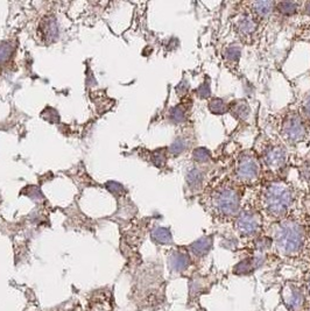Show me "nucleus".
<instances>
[{"instance_id":"5","label":"nucleus","mask_w":310,"mask_h":311,"mask_svg":"<svg viewBox=\"0 0 310 311\" xmlns=\"http://www.w3.org/2000/svg\"><path fill=\"white\" fill-rule=\"evenodd\" d=\"M279 139L284 145L296 146L308 138L310 127L300 111L292 108L282 112L278 122Z\"/></svg>"},{"instance_id":"28","label":"nucleus","mask_w":310,"mask_h":311,"mask_svg":"<svg viewBox=\"0 0 310 311\" xmlns=\"http://www.w3.org/2000/svg\"><path fill=\"white\" fill-rule=\"evenodd\" d=\"M196 96L200 97V99H206V98L210 97V84L208 80L200 84V87H197V90L195 91Z\"/></svg>"},{"instance_id":"4","label":"nucleus","mask_w":310,"mask_h":311,"mask_svg":"<svg viewBox=\"0 0 310 311\" xmlns=\"http://www.w3.org/2000/svg\"><path fill=\"white\" fill-rule=\"evenodd\" d=\"M265 173L256 150L248 149L236 157L231 177L242 187H254L262 180Z\"/></svg>"},{"instance_id":"14","label":"nucleus","mask_w":310,"mask_h":311,"mask_svg":"<svg viewBox=\"0 0 310 311\" xmlns=\"http://www.w3.org/2000/svg\"><path fill=\"white\" fill-rule=\"evenodd\" d=\"M228 112L236 119H238V120L245 121L248 118L251 108H250L248 101L244 99H239L232 101V103H228Z\"/></svg>"},{"instance_id":"15","label":"nucleus","mask_w":310,"mask_h":311,"mask_svg":"<svg viewBox=\"0 0 310 311\" xmlns=\"http://www.w3.org/2000/svg\"><path fill=\"white\" fill-rule=\"evenodd\" d=\"M284 302H286L290 310L298 311L301 310L302 306H304V297L300 290L292 287V288L286 290V293H284Z\"/></svg>"},{"instance_id":"27","label":"nucleus","mask_w":310,"mask_h":311,"mask_svg":"<svg viewBox=\"0 0 310 311\" xmlns=\"http://www.w3.org/2000/svg\"><path fill=\"white\" fill-rule=\"evenodd\" d=\"M254 259H248V260L242 261L237 267H234V272H237L238 274H244V273H250L254 268Z\"/></svg>"},{"instance_id":"24","label":"nucleus","mask_w":310,"mask_h":311,"mask_svg":"<svg viewBox=\"0 0 310 311\" xmlns=\"http://www.w3.org/2000/svg\"><path fill=\"white\" fill-rule=\"evenodd\" d=\"M192 159L196 163L203 164L209 162L211 160V153L210 150H208L206 148H203V147H200V148H196L192 152Z\"/></svg>"},{"instance_id":"11","label":"nucleus","mask_w":310,"mask_h":311,"mask_svg":"<svg viewBox=\"0 0 310 311\" xmlns=\"http://www.w3.org/2000/svg\"><path fill=\"white\" fill-rule=\"evenodd\" d=\"M274 8H276L274 1H254L250 3L248 12L254 17L256 22L262 24L264 20H266L270 15Z\"/></svg>"},{"instance_id":"2","label":"nucleus","mask_w":310,"mask_h":311,"mask_svg":"<svg viewBox=\"0 0 310 311\" xmlns=\"http://www.w3.org/2000/svg\"><path fill=\"white\" fill-rule=\"evenodd\" d=\"M244 192L245 187L236 182L231 175L214 177L204 189L200 203L218 220H234L242 208Z\"/></svg>"},{"instance_id":"25","label":"nucleus","mask_w":310,"mask_h":311,"mask_svg":"<svg viewBox=\"0 0 310 311\" xmlns=\"http://www.w3.org/2000/svg\"><path fill=\"white\" fill-rule=\"evenodd\" d=\"M152 161L156 167L158 168L164 167L166 161H167V152H166V148L154 150L152 153Z\"/></svg>"},{"instance_id":"20","label":"nucleus","mask_w":310,"mask_h":311,"mask_svg":"<svg viewBox=\"0 0 310 311\" xmlns=\"http://www.w3.org/2000/svg\"><path fill=\"white\" fill-rule=\"evenodd\" d=\"M152 239L156 244L161 245H169L172 244V238L170 230L166 229V227H156L152 231Z\"/></svg>"},{"instance_id":"13","label":"nucleus","mask_w":310,"mask_h":311,"mask_svg":"<svg viewBox=\"0 0 310 311\" xmlns=\"http://www.w3.org/2000/svg\"><path fill=\"white\" fill-rule=\"evenodd\" d=\"M190 107H192V100H186L178 106L172 107L169 112V119L174 124H183L186 121L189 115Z\"/></svg>"},{"instance_id":"1","label":"nucleus","mask_w":310,"mask_h":311,"mask_svg":"<svg viewBox=\"0 0 310 311\" xmlns=\"http://www.w3.org/2000/svg\"><path fill=\"white\" fill-rule=\"evenodd\" d=\"M268 174L270 177L265 173L262 180L254 185V196L248 204L262 213L264 218L279 222L293 211L298 196L292 182Z\"/></svg>"},{"instance_id":"22","label":"nucleus","mask_w":310,"mask_h":311,"mask_svg":"<svg viewBox=\"0 0 310 311\" xmlns=\"http://www.w3.org/2000/svg\"><path fill=\"white\" fill-rule=\"evenodd\" d=\"M190 146H192V141L189 140V136H181V138H178L172 143V146L169 147V152L172 155H178V154L186 152Z\"/></svg>"},{"instance_id":"31","label":"nucleus","mask_w":310,"mask_h":311,"mask_svg":"<svg viewBox=\"0 0 310 311\" xmlns=\"http://www.w3.org/2000/svg\"><path fill=\"white\" fill-rule=\"evenodd\" d=\"M304 12L308 14V15L310 16V2H306L304 3Z\"/></svg>"},{"instance_id":"12","label":"nucleus","mask_w":310,"mask_h":311,"mask_svg":"<svg viewBox=\"0 0 310 311\" xmlns=\"http://www.w3.org/2000/svg\"><path fill=\"white\" fill-rule=\"evenodd\" d=\"M204 178H206L204 170L200 167L198 168L195 167V168H192V169H190L188 171V174H186V184H188L190 190L197 192L203 188Z\"/></svg>"},{"instance_id":"7","label":"nucleus","mask_w":310,"mask_h":311,"mask_svg":"<svg viewBox=\"0 0 310 311\" xmlns=\"http://www.w3.org/2000/svg\"><path fill=\"white\" fill-rule=\"evenodd\" d=\"M264 217L250 204H244L234 218V229L242 237L256 236L262 229Z\"/></svg>"},{"instance_id":"18","label":"nucleus","mask_w":310,"mask_h":311,"mask_svg":"<svg viewBox=\"0 0 310 311\" xmlns=\"http://www.w3.org/2000/svg\"><path fill=\"white\" fill-rule=\"evenodd\" d=\"M211 247H212V238L211 237H203L190 245V250L197 257L206 255L211 250Z\"/></svg>"},{"instance_id":"17","label":"nucleus","mask_w":310,"mask_h":311,"mask_svg":"<svg viewBox=\"0 0 310 311\" xmlns=\"http://www.w3.org/2000/svg\"><path fill=\"white\" fill-rule=\"evenodd\" d=\"M240 55H242V49L238 45L232 44L228 45L226 48V50L224 52V58H225V64L230 70H232V68H236L238 66L239 59H240Z\"/></svg>"},{"instance_id":"16","label":"nucleus","mask_w":310,"mask_h":311,"mask_svg":"<svg viewBox=\"0 0 310 311\" xmlns=\"http://www.w3.org/2000/svg\"><path fill=\"white\" fill-rule=\"evenodd\" d=\"M190 264L189 255L184 253V252H175L169 259V265L170 267L176 272L184 271Z\"/></svg>"},{"instance_id":"10","label":"nucleus","mask_w":310,"mask_h":311,"mask_svg":"<svg viewBox=\"0 0 310 311\" xmlns=\"http://www.w3.org/2000/svg\"><path fill=\"white\" fill-rule=\"evenodd\" d=\"M38 31H40L41 37L47 43L55 42L60 35V28L56 17L52 15L44 17L40 22V26H38Z\"/></svg>"},{"instance_id":"26","label":"nucleus","mask_w":310,"mask_h":311,"mask_svg":"<svg viewBox=\"0 0 310 311\" xmlns=\"http://www.w3.org/2000/svg\"><path fill=\"white\" fill-rule=\"evenodd\" d=\"M298 111H300L302 117H304V120L307 121V124L310 127V92L304 97V99L302 100Z\"/></svg>"},{"instance_id":"9","label":"nucleus","mask_w":310,"mask_h":311,"mask_svg":"<svg viewBox=\"0 0 310 311\" xmlns=\"http://www.w3.org/2000/svg\"><path fill=\"white\" fill-rule=\"evenodd\" d=\"M260 24L248 12H245L236 22V33L244 42H248L254 37Z\"/></svg>"},{"instance_id":"19","label":"nucleus","mask_w":310,"mask_h":311,"mask_svg":"<svg viewBox=\"0 0 310 311\" xmlns=\"http://www.w3.org/2000/svg\"><path fill=\"white\" fill-rule=\"evenodd\" d=\"M302 3L295 2V1H282V2H276V8L278 12L282 15L290 16L294 15L298 12V9L301 8Z\"/></svg>"},{"instance_id":"21","label":"nucleus","mask_w":310,"mask_h":311,"mask_svg":"<svg viewBox=\"0 0 310 311\" xmlns=\"http://www.w3.org/2000/svg\"><path fill=\"white\" fill-rule=\"evenodd\" d=\"M208 110L212 114H224L228 112V103L222 98H211L208 103Z\"/></svg>"},{"instance_id":"23","label":"nucleus","mask_w":310,"mask_h":311,"mask_svg":"<svg viewBox=\"0 0 310 311\" xmlns=\"http://www.w3.org/2000/svg\"><path fill=\"white\" fill-rule=\"evenodd\" d=\"M14 51V47L10 42H2L0 43V65L6 64L12 57Z\"/></svg>"},{"instance_id":"8","label":"nucleus","mask_w":310,"mask_h":311,"mask_svg":"<svg viewBox=\"0 0 310 311\" xmlns=\"http://www.w3.org/2000/svg\"><path fill=\"white\" fill-rule=\"evenodd\" d=\"M83 311H114V300L108 290H96Z\"/></svg>"},{"instance_id":"29","label":"nucleus","mask_w":310,"mask_h":311,"mask_svg":"<svg viewBox=\"0 0 310 311\" xmlns=\"http://www.w3.org/2000/svg\"><path fill=\"white\" fill-rule=\"evenodd\" d=\"M106 188L111 194L117 195V196H120L125 192L124 187H122V184L117 183V182H108V183L106 184Z\"/></svg>"},{"instance_id":"30","label":"nucleus","mask_w":310,"mask_h":311,"mask_svg":"<svg viewBox=\"0 0 310 311\" xmlns=\"http://www.w3.org/2000/svg\"><path fill=\"white\" fill-rule=\"evenodd\" d=\"M44 112H46V114H44V118L49 122H58L60 120L58 112H56V110H54V108L48 107L46 108Z\"/></svg>"},{"instance_id":"33","label":"nucleus","mask_w":310,"mask_h":311,"mask_svg":"<svg viewBox=\"0 0 310 311\" xmlns=\"http://www.w3.org/2000/svg\"><path fill=\"white\" fill-rule=\"evenodd\" d=\"M309 311H310V310H309Z\"/></svg>"},{"instance_id":"3","label":"nucleus","mask_w":310,"mask_h":311,"mask_svg":"<svg viewBox=\"0 0 310 311\" xmlns=\"http://www.w3.org/2000/svg\"><path fill=\"white\" fill-rule=\"evenodd\" d=\"M306 225L301 220V211L295 215L293 210L286 218L276 222L273 243L278 252L284 257H294L300 253L306 244Z\"/></svg>"},{"instance_id":"6","label":"nucleus","mask_w":310,"mask_h":311,"mask_svg":"<svg viewBox=\"0 0 310 311\" xmlns=\"http://www.w3.org/2000/svg\"><path fill=\"white\" fill-rule=\"evenodd\" d=\"M262 166L267 168V173L280 176L281 170L286 167L288 150L281 140L266 138L262 143V149L256 150Z\"/></svg>"},{"instance_id":"32","label":"nucleus","mask_w":310,"mask_h":311,"mask_svg":"<svg viewBox=\"0 0 310 311\" xmlns=\"http://www.w3.org/2000/svg\"><path fill=\"white\" fill-rule=\"evenodd\" d=\"M309 290H310V280H309Z\"/></svg>"}]
</instances>
